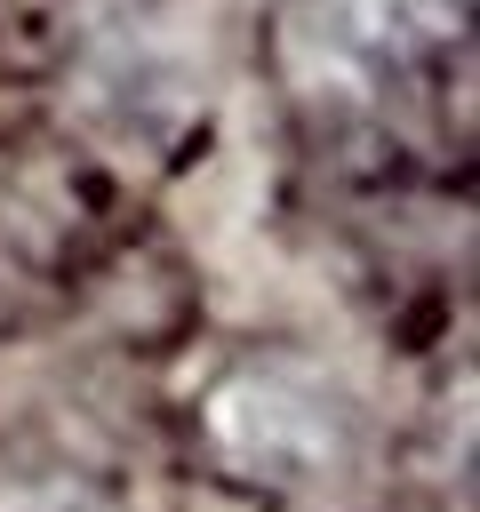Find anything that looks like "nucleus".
I'll list each match as a JSON object with an SVG mask.
<instances>
[{"instance_id": "f03ea898", "label": "nucleus", "mask_w": 480, "mask_h": 512, "mask_svg": "<svg viewBox=\"0 0 480 512\" xmlns=\"http://www.w3.org/2000/svg\"><path fill=\"white\" fill-rule=\"evenodd\" d=\"M0 512H120L96 480L56 464H0Z\"/></svg>"}, {"instance_id": "f257e3e1", "label": "nucleus", "mask_w": 480, "mask_h": 512, "mask_svg": "<svg viewBox=\"0 0 480 512\" xmlns=\"http://www.w3.org/2000/svg\"><path fill=\"white\" fill-rule=\"evenodd\" d=\"M208 440L232 472L264 480V488H312L336 480L352 464L360 416L344 400L336 376L304 368V360H248L208 392Z\"/></svg>"}]
</instances>
